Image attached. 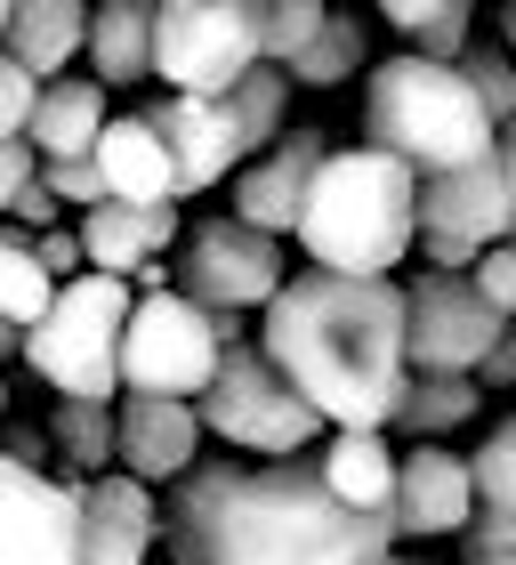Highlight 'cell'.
Wrapping results in <instances>:
<instances>
[{
    "label": "cell",
    "instance_id": "cell-32",
    "mask_svg": "<svg viewBox=\"0 0 516 565\" xmlns=\"http://www.w3.org/2000/svg\"><path fill=\"white\" fill-rule=\"evenodd\" d=\"M33 114H41V82L9 57V49H0V146L33 138Z\"/></svg>",
    "mask_w": 516,
    "mask_h": 565
},
{
    "label": "cell",
    "instance_id": "cell-34",
    "mask_svg": "<svg viewBox=\"0 0 516 565\" xmlns=\"http://www.w3.org/2000/svg\"><path fill=\"white\" fill-rule=\"evenodd\" d=\"M469 565H516V509H476V525L460 533Z\"/></svg>",
    "mask_w": 516,
    "mask_h": 565
},
{
    "label": "cell",
    "instance_id": "cell-46",
    "mask_svg": "<svg viewBox=\"0 0 516 565\" xmlns=\"http://www.w3.org/2000/svg\"><path fill=\"white\" fill-rule=\"evenodd\" d=\"M396 565H428V557H396Z\"/></svg>",
    "mask_w": 516,
    "mask_h": 565
},
{
    "label": "cell",
    "instance_id": "cell-26",
    "mask_svg": "<svg viewBox=\"0 0 516 565\" xmlns=\"http://www.w3.org/2000/svg\"><path fill=\"white\" fill-rule=\"evenodd\" d=\"M291 73H282V65H258L250 73V82L235 89V97H226V106H235V121H243V146H250V162H258V153H275L282 138H291V130H282V114H291Z\"/></svg>",
    "mask_w": 516,
    "mask_h": 565
},
{
    "label": "cell",
    "instance_id": "cell-7",
    "mask_svg": "<svg viewBox=\"0 0 516 565\" xmlns=\"http://www.w3.org/2000/svg\"><path fill=\"white\" fill-rule=\"evenodd\" d=\"M202 428H218L226 445H243L258 460H299L323 436V413L275 372V355L250 340V348H226L211 396H202Z\"/></svg>",
    "mask_w": 516,
    "mask_h": 565
},
{
    "label": "cell",
    "instance_id": "cell-42",
    "mask_svg": "<svg viewBox=\"0 0 516 565\" xmlns=\"http://www.w3.org/2000/svg\"><path fill=\"white\" fill-rule=\"evenodd\" d=\"M9 355H24V331H17L9 316H0V364H9Z\"/></svg>",
    "mask_w": 516,
    "mask_h": 565
},
{
    "label": "cell",
    "instance_id": "cell-44",
    "mask_svg": "<svg viewBox=\"0 0 516 565\" xmlns=\"http://www.w3.org/2000/svg\"><path fill=\"white\" fill-rule=\"evenodd\" d=\"M501 41L516 49V0H508V9H501Z\"/></svg>",
    "mask_w": 516,
    "mask_h": 565
},
{
    "label": "cell",
    "instance_id": "cell-9",
    "mask_svg": "<svg viewBox=\"0 0 516 565\" xmlns=\"http://www.w3.org/2000/svg\"><path fill=\"white\" fill-rule=\"evenodd\" d=\"M178 291H186L202 316H267V307L291 291L282 275L275 235H258L243 218H194L186 243H178Z\"/></svg>",
    "mask_w": 516,
    "mask_h": 565
},
{
    "label": "cell",
    "instance_id": "cell-45",
    "mask_svg": "<svg viewBox=\"0 0 516 565\" xmlns=\"http://www.w3.org/2000/svg\"><path fill=\"white\" fill-rule=\"evenodd\" d=\"M0 428H9V380H0Z\"/></svg>",
    "mask_w": 516,
    "mask_h": 565
},
{
    "label": "cell",
    "instance_id": "cell-39",
    "mask_svg": "<svg viewBox=\"0 0 516 565\" xmlns=\"http://www.w3.org/2000/svg\"><path fill=\"white\" fill-rule=\"evenodd\" d=\"M508 380H516V331H508V340L493 348V364L476 372V388H508Z\"/></svg>",
    "mask_w": 516,
    "mask_h": 565
},
{
    "label": "cell",
    "instance_id": "cell-33",
    "mask_svg": "<svg viewBox=\"0 0 516 565\" xmlns=\"http://www.w3.org/2000/svg\"><path fill=\"white\" fill-rule=\"evenodd\" d=\"M41 186L57 194V202H73L82 218L114 202V186H106V170H97V162H41Z\"/></svg>",
    "mask_w": 516,
    "mask_h": 565
},
{
    "label": "cell",
    "instance_id": "cell-21",
    "mask_svg": "<svg viewBox=\"0 0 516 565\" xmlns=\"http://www.w3.org/2000/svg\"><path fill=\"white\" fill-rule=\"evenodd\" d=\"M323 484L340 493L355 518H396V484H404V460L387 452V436H364V428H347V436H331V452H323Z\"/></svg>",
    "mask_w": 516,
    "mask_h": 565
},
{
    "label": "cell",
    "instance_id": "cell-6",
    "mask_svg": "<svg viewBox=\"0 0 516 565\" xmlns=\"http://www.w3.org/2000/svg\"><path fill=\"white\" fill-rule=\"evenodd\" d=\"M258 65V0H162L153 73L170 97H235Z\"/></svg>",
    "mask_w": 516,
    "mask_h": 565
},
{
    "label": "cell",
    "instance_id": "cell-12",
    "mask_svg": "<svg viewBox=\"0 0 516 565\" xmlns=\"http://www.w3.org/2000/svg\"><path fill=\"white\" fill-rule=\"evenodd\" d=\"M89 542V484L41 477L0 452V565H82Z\"/></svg>",
    "mask_w": 516,
    "mask_h": 565
},
{
    "label": "cell",
    "instance_id": "cell-40",
    "mask_svg": "<svg viewBox=\"0 0 516 565\" xmlns=\"http://www.w3.org/2000/svg\"><path fill=\"white\" fill-rule=\"evenodd\" d=\"M0 452L24 460V469H41V428H0Z\"/></svg>",
    "mask_w": 516,
    "mask_h": 565
},
{
    "label": "cell",
    "instance_id": "cell-41",
    "mask_svg": "<svg viewBox=\"0 0 516 565\" xmlns=\"http://www.w3.org/2000/svg\"><path fill=\"white\" fill-rule=\"evenodd\" d=\"M501 178H508V211H516V121L501 130Z\"/></svg>",
    "mask_w": 516,
    "mask_h": 565
},
{
    "label": "cell",
    "instance_id": "cell-37",
    "mask_svg": "<svg viewBox=\"0 0 516 565\" xmlns=\"http://www.w3.org/2000/svg\"><path fill=\"white\" fill-rule=\"evenodd\" d=\"M33 250H41V267L57 275V282H82L89 275V250H82V226H57V235H33Z\"/></svg>",
    "mask_w": 516,
    "mask_h": 565
},
{
    "label": "cell",
    "instance_id": "cell-27",
    "mask_svg": "<svg viewBox=\"0 0 516 565\" xmlns=\"http://www.w3.org/2000/svg\"><path fill=\"white\" fill-rule=\"evenodd\" d=\"M476 413H484L476 380H420V372H411V396H404V420L396 428H411L420 445H436L444 428H469Z\"/></svg>",
    "mask_w": 516,
    "mask_h": 565
},
{
    "label": "cell",
    "instance_id": "cell-5",
    "mask_svg": "<svg viewBox=\"0 0 516 565\" xmlns=\"http://www.w3.org/2000/svg\"><path fill=\"white\" fill-rule=\"evenodd\" d=\"M129 282L121 275H82L65 282L49 323L24 340V364H33L57 396L73 404H121V340H129Z\"/></svg>",
    "mask_w": 516,
    "mask_h": 565
},
{
    "label": "cell",
    "instance_id": "cell-43",
    "mask_svg": "<svg viewBox=\"0 0 516 565\" xmlns=\"http://www.w3.org/2000/svg\"><path fill=\"white\" fill-rule=\"evenodd\" d=\"M9 33H17V0H0V49H9Z\"/></svg>",
    "mask_w": 516,
    "mask_h": 565
},
{
    "label": "cell",
    "instance_id": "cell-31",
    "mask_svg": "<svg viewBox=\"0 0 516 565\" xmlns=\"http://www.w3.org/2000/svg\"><path fill=\"white\" fill-rule=\"evenodd\" d=\"M460 73H469V89L484 97V114L508 130V121H516V65H508V49H469Z\"/></svg>",
    "mask_w": 516,
    "mask_h": 565
},
{
    "label": "cell",
    "instance_id": "cell-2",
    "mask_svg": "<svg viewBox=\"0 0 516 565\" xmlns=\"http://www.w3.org/2000/svg\"><path fill=\"white\" fill-rule=\"evenodd\" d=\"M258 348L275 355V372L340 436L347 428L387 436L404 420V396H411V299H404V282L307 267L258 316Z\"/></svg>",
    "mask_w": 516,
    "mask_h": 565
},
{
    "label": "cell",
    "instance_id": "cell-28",
    "mask_svg": "<svg viewBox=\"0 0 516 565\" xmlns=\"http://www.w3.org/2000/svg\"><path fill=\"white\" fill-rule=\"evenodd\" d=\"M323 24H331L323 0H258V57L291 73V65L307 57V49H315Z\"/></svg>",
    "mask_w": 516,
    "mask_h": 565
},
{
    "label": "cell",
    "instance_id": "cell-16",
    "mask_svg": "<svg viewBox=\"0 0 516 565\" xmlns=\"http://www.w3.org/2000/svg\"><path fill=\"white\" fill-rule=\"evenodd\" d=\"M121 469L138 484H186L202 469V404H170V396H121Z\"/></svg>",
    "mask_w": 516,
    "mask_h": 565
},
{
    "label": "cell",
    "instance_id": "cell-36",
    "mask_svg": "<svg viewBox=\"0 0 516 565\" xmlns=\"http://www.w3.org/2000/svg\"><path fill=\"white\" fill-rule=\"evenodd\" d=\"M41 178V153H33V138H17V146H0V218H17V202H24V186Z\"/></svg>",
    "mask_w": 516,
    "mask_h": 565
},
{
    "label": "cell",
    "instance_id": "cell-17",
    "mask_svg": "<svg viewBox=\"0 0 516 565\" xmlns=\"http://www.w3.org/2000/svg\"><path fill=\"white\" fill-rule=\"evenodd\" d=\"M153 542H162V501H153L138 477H89L82 565H146Z\"/></svg>",
    "mask_w": 516,
    "mask_h": 565
},
{
    "label": "cell",
    "instance_id": "cell-38",
    "mask_svg": "<svg viewBox=\"0 0 516 565\" xmlns=\"http://www.w3.org/2000/svg\"><path fill=\"white\" fill-rule=\"evenodd\" d=\"M57 211H65V202H57V194H49L41 178H33V186H24V202H17V226H24V235H57V226H65Z\"/></svg>",
    "mask_w": 516,
    "mask_h": 565
},
{
    "label": "cell",
    "instance_id": "cell-29",
    "mask_svg": "<svg viewBox=\"0 0 516 565\" xmlns=\"http://www.w3.org/2000/svg\"><path fill=\"white\" fill-rule=\"evenodd\" d=\"M347 73H364V24H355L347 9H331V24L315 33V49L291 65V82L299 89H331V82H347Z\"/></svg>",
    "mask_w": 516,
    "mask_h": 565
},
{
    "label": "cell",
    "instance_id": "cell-14",
    "mask_svg": "<svg viewBox=\"0 0 516 565\" xmlns=\"http://www.w3.org/2000/svg\"><path fill=\"white\" fill-rule=\"evenodd\" d=\"M476 469L460 460L452 445H411L404 452V484H396V533L411 542H460V533L476 525Z\"/></svg>",
    "mask_w": 516,
    "mask_h": 565
},
{
    "label": "cell",
    "instance_id": "cell-10",
    "mask_svg": "<svg viewBox=\"0 0 516 565\" xmlns=\"http://www.w3.org/2000/svg\"><path fill=\"white\" fill-rule=\"evenodd\" d=\"M501 243H516V211H508V178L501 162L452 170V178H420V250L436 275H476Z\"/></svg>",
    "mask_w": 516,
    "mask_h": 565
},
{
    "label": "cell",
    "instance_id": "cell-1",
    "mask_svg": "<svg viewBox=\"0 0 516 565\" xmlns=\"http://www.w3.org/2000/svg\"><path fill=\"white\" fill-rule=\"evenodd\" d=\"M396 518H355L307 460H202L162 501L170 565H396Z\"/></svg>",
    "mask_w": 516,
    "mask_h": 565
},
{
    "label": "cell",
    "instance_id": "cell-11",
    "mask_svg": "<svg viewBox=\"0 0 516 565\" xmlns=\"http://www.w3.org/2000/svg\"><path fill=\"white\" fill-rule=\"evenodd\" d=\"M411 299V372L420 380H476L484 364H493V348L508 340L516 323H501L493 307H484V291L469 275H420L404 282Z\"/></svg>",
    "mask_w": 516,
    "mask_h": 565
},
{
    "label": "cell",
    "instance_id": "cell-30",
    "mask_svg": "<svg viewBox=\"0 0 516 565\" xmlns=\"http://www.w3.org/2000/svg\"><path fill=\"white\" fill-rule=\"evenodd\" d=\"M469 469H476V501L484 509H516V420H501L484 445L469 452Z\"/></svg>",
    "mask_w": 516,
    "mask_h": 565
},
{
    "label": "cell",
    "instance_id": "cell-8",
    "mask_svg": "<svg viewBox=\"0 0 516 565\" xmlns=\"http://www.w3.org/2000/svg\"><path fill=\"white\" fill-rule=\"evenodd\" d=\"M226 364L218 323L202 316L186 291H146L121 340V396H170V404H202Z\"/></svg>",
    "mask_w": 516,
    "mask_h": 565
},
{
    "label": "cell",
    "instance_id": "cell-35",
    "mask_svg": "<svg viewBox=\"0 0 516 565\" xmlns=\"http://www.w3.org/2000/svg\"><path fill=\"white\" fill-rule=\"evenodd\" d=\"M469 282L484 291V307H493L501 323H516V243H501V250H493V259H484Z\"/></svg>",
    "mask_w": 516,
    "mask_h": 565
},
{
    "label": "cell",
    "instance_id": "cell-24",
    "mask_svg": "<svg viewBox=\"0 0 516 565\" xmlns=\"http://www.w3.org/2000/svg\"><path fill=\"white\" fill-rule=\"evenodd\" d=\"M49 436H57V452L82 469V484L89 477H106L114 460H121V413L114 404H73V396H57V413H49Z\"/></svg>",
    "mask_w": 516,
    "mask_h": 565
},
{
    "label": "cell",
    "instance_id": "cell-25",
    "mask_svg": "<svg viewBox=\"0 0 516 565\" xmlns=\"http://www.w3.org/2000/svg\"><path fill=\"white\" fill-rule=\"evenodd\" d=\"M57 291H65V282H57V275L41 267V250H33V235L0 250V316H9V323L24 331V340H33V331L49 323V307H57Z\"/></svg>",
    "mask_w": 516,
    "mask_h": 565
},
{
    "label": "cell",
    "instance_id": "cell-19",
    "mask_svg": "<svg viewBox=\"0 0 516 565\" xmlns=\"http://www.w3.org/2000/svg\"><path fill=\"white\" fill-rule=\"evenodd\" d=\"M89 24L97 9H82V0H17V33H9V57L33 73V82H73V57L89 49Z\"/></svg>",
    "mask_w": 516,
    "mask_h": 565
},
{
    "label": "cell",
    "instance_id": "cell-3",
    "mask_svg": "<svg viewBox=\"0 0 516 565\" xmlns=\"http://www.w3.org/2000/svg\"><path fill=\"white\" fill-rule=\"evenodd\" d=\"M299 243L323 275H364L387 282L404 267V250L420 243V178L379 146H347L331 153L315 194H307Z\"/></svg>",
    "mask_w": 516,
    "mask_h": 565
},
{
    "label": "cell",
    "instance_id": "cell-23",
    "mask_svg": "<svg viewBox=\"0 0 516 565\" xmlns=\"http://www.w3.org/2000/svg\"><path fill=\"white\" fill-rule=\"evenodd\" d=\"M387 24L411 41V57H436V65H460L469 57V24H476V9L469 0H387Z\"/></svg>",
    "mask_w": 516,
    "mask_h": 565
},
{
    "label": "cell",
    "instance_id": "cell-20",
    "mask_svg": "<svg viewBox=\"0 0 516 565\" xmlns=\"http://www.w3.org/2000/svg\"><path fill=\"white\" fill-rule=\"evenodd\" d=\"M106 130H114L106 82H49L41 89V114H33V153L41 162H89Z\"/></svg>",
    "mask_w": 516,
    "mask_h": 565
},
{
    "label": "cell",
    "instance_id": "cell-4",
    "mask_svg": "<svg viewBox=\"0 0 516 565\" xmlns=\"http://www.w3.org/2000/svg\"><path fill=\"white\" fill-rule=\"evenodd\" d=\"M364 146L396 153L411 178H452L476 162H501V121L484 114L460 65L436 57H387L364 89Z\"/></svg>",
    "mask_w": 516,
    "mask_h": 565
},
{
    "label": "cell",
    "instance_id": "cell-15",
    "mask_svg": "<svg viewBox=\"0 0 516 565\" xmlns=\"http://www.w3.org/2000/svg\"><path fill=\"white\" fill-rule=\"evenodd\" d=\"M323 162H331L323 130H291L275 153H258V162L235 178V218H243V226H258V235H299L307 194H315Z\"/></svg>",
    "mask_w": 516,
    "mask_h": 565
},
{
    "label": "cell",
    "instance_id": "cell-13",
    "mask_svg": "<svg viewBox=\"0 0 516 565\" xmlns=\"http://www.w3.org/2000/svg\"><path fill=\"white\" fill-rule=\"evenodd\" d=\"M146 121L162 130L170 162H178V202L202 194V186H226V178L250 170V146H243V121L226 97H153Z\"/></svg>",
    "mask_w": 516,
    "mask_h": 565
},
{
    "label": "cell",
    "instance_id": "cell-18",
    "mask_svg": "<svg viewBox=\"0 0 516 565\" xmlns=\"http://www.w3.org/2000/svg\"><path fill=\"white\" fill-rule=\"evenodd\" d=\"M89 162L106 170L114 202H129V211L178 202V162H170V146H162V130H153L146 114H114V130L97 138V153H89Z\"/></svg>",
    "mask_w": 516,
    "mask_h": 565
},
{
    "label": "cell",
    "instance_id": "cell-22",
    "mask_svg": "<svg viewBox=\"0 0 516 565\" xmlns=\"http://www.w3.org/2000/svg\"><path fill=\"white\" fill-rule=\"evenodd\" d=\"M153 24H162V9H146V0H106L89 24V65L106 89H129L153 73Z\"/></svg>",
    "mask_w": 516,
    "mask_h": 565
}]
</instances>
